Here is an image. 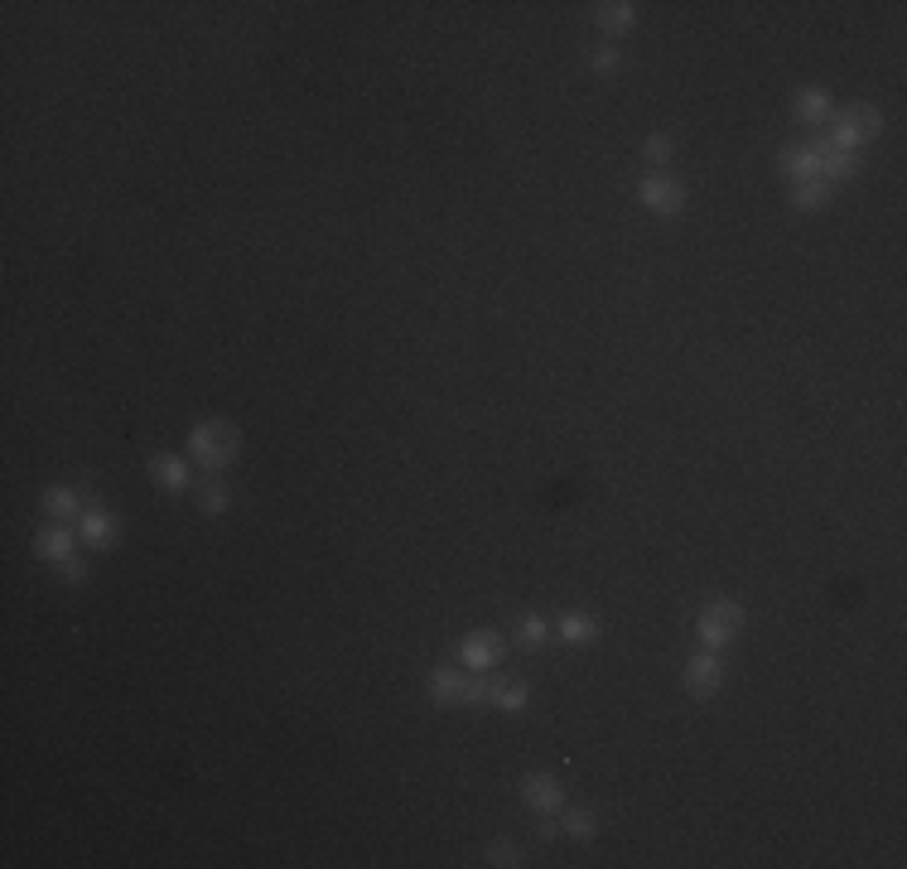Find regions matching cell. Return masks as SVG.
Instances as JSON below:
<instances>
[{
    "label": "cell",
    "instance_id": "obj_9",
    "mask_svg": "<svg viewBox=\"0 0 907 869\" xmlns=\"http://www.w3.org/2000/svg\"><path fill=\"white\" fill-rule=\"evenodd\" d=\"M503 657V638L497 633H473L463 642V666H473V672H487V666H497Z\"/></svg>",
    "mask_w": 907,
    "mask_h": 869
},
{
    "label": "cell",
    "instance_id": "obj_1",
    "mask_svg": "<svg viewBox=\"0 0 907 869\" xmlns=\"http://www.w3.org/2000/svg\"><path fill=\"white\" fill-rule=\"evenodd\" d=\"M237 449H242V435H237L232 421H203V425H194V435H188V455L212 473L227 469V464L237 459Z\"/></svg>",
    "mask_w": 907,
    "mask_h": 869
},
{
    "label": "cell",
    "instance_id": "obj_27",
    "mask_svg": "<svg viewBox=\"0 0 907 869\" xmlns=\"http://www.w3.org/2000/svg\"><path fill=\"white\" fill-rule=\"evenodd\" d=\"M58 575H63L68 585H82V580H87V565H82V561H68V565H58Z\"/></svg>",
    "mask_w": 907,
    "mask_h": 869
},
{
    "label": "cell",
    "instance_id": "obj_8",
    "mask_svg": "<svg viewBox=\"0 0 907 869\" xmlns=\"http://www.w3.org/2000/svg\"><path fill=\"white\" fill-rule=\"evenodd\" d=\"M34 546H39V556L49 565H68V561H78V537L68 527H49V531H39L34 537Z\"/></svg>",
    "mask_w": 907,
    "mask_h": 869
},
{
    "label": "cell",
    "instance_id": "obj_12",
    "mask_svg": "<svg viewBox=\"0 0 907 869\" xmlns=\"http://www.w3.org/2000/svg\"><path fill=\"white\" fill-rule=\"evenodd\" d=\"M44 512L63 522V517H82L87 507H82V493H78V488H63V483H58V488H49V493H44Z\"/></svg>",
    "mask_w": 907,
    "mask_h": 869
},
{
    "label": "cell",
    "instance_id": "obj_23",
    "mask_svg": "<svg viewBox=\"0 0 907 869\" xmlns=\"http://www.w3.org/2000/svg\"><path fill=\"white\" fill-rule=\"evenodd\" d=\"M517 638L527 642V648H541V642H545V623H541L536 614H527V618L517 623Z\"/></svg>",
    "mask_w": 907,
    "mask_h": 869
},
{
    "label": "cell",
    "instance_id": "obj_20",
    "mask_svg": "<svg viewBox=\"0 0 907 869\" xmlns=\"http://www.w3.org/2000/svg\"><path fill=\"white\" fill-rule=\"evenodd\" d=\"M198 503H203V512H208V517H218V512H227V503H232V493H227L222 479H212V483L198 488Z\"/></svg>",
    "mask_w": 907,
    "mask_h": 869
},
{
    "label": "cell",
    "instance_id": "obj_26",
    "mask_svg": "<svg viewBox=\"0 0 907 869\" xmlns=\"http://www.w3.org/2000/svg\"><path fill=\"white\" fill-rule=\"evenodd\" d=\"M613 68H618V49H608V44H603V49L594 54V73H613Z\"/></svg>",
    "mask_w": 907,
    "mask_h": 869
},
{
    "label": "cell",
    "instance_id": "obj_13",
    "mask_svg": "<svg viewBox=\"0 0 907 869\" xmlns=\"http://www.w3.org/2000/svg\"><path fill=\"white\" fill-rule=\"evenodd\" d=\"M497 686H503V681H497V676H487V672H473L469 681L459 686V700H463V706H487V700L497 696Z\"/></svg>",
    "mask_w": 907,
    "mask_h": 869
},
{
    "label": "cell",
    "instance_id": "obj_22",
    "mask_svg": "<svg viewBox=\"0 0 907 869\" xmlns=\"http://www.w3.org/2000/svg\"><path fill=\"white\" fill-rule=\"evenodd\" d=\"M830 112V97L820 88H811V92H802V97H796V116H802V121H820V116Z\"/></svg>",
    "mask_w": 907,
    "mask_h": 869
},
{
    "label": "cell",
    "instance_id": "obj_25",
    "mask_svg": "<svg viewBox=\"0 0 907 869\" xmlns=\"http://www.w3.org/2000/svg\"><path fill=\"white\" fill-rule=\"evenodd\" d=\"M487 860L512 869V865H521V855H517V845H512V840H497V845H487Z\"/></svg>",
    "mask_w": 907,
    "mask_h": 869
},
{
    "label": "cell",
    "instance_id": "obj_15",
    "mask_svg": "<svg viewBox=\"0 0 907 869\" xmlns=\"http://www.w3.org/2000/svg\"><path fill=\"white\" fill-rule=\"evenodd\" d=\"M555 633L565 638V642H594V638H599V623H594L589 614H565Z\"/></svg>",
    "mask_w": 907,
    "mask_h": 869
},
{
    "label": "cell",
    "instance_id": "obj_21",
    "mask_svg": "<svg viewBox=\"0 0 907 869\" xmlns=\"http://www.w3.org/2000/svg\"><path fill=\"white\" fill-rule=\"evenodd\" d=\"M527 696H531V690L521 686V681H507V686H497L493 706H497V710H507V715H517V710H527Z\"/></svg>",
    "mask_w": 907,
    "mask_h": 869
},
{
    "label": "cell",
    "instance_id": "obj_10",
    "mask_svg": "<svg viewBox=\"0 0 907 869\" xmlns=\"http://www.w3.org/2000/svg\"><path fill=\"white\" fill-rule=\"evenodd\" d=\"M82 541L87 546H112L116 541V517L106 507H87L82 512Z\"/></svg>",
    "mask_w": 907,
    "mask_h": 869
},
{
    "label": "cell",
    "instance_id": "obj_5",
    "mask_svg": "<svg viewBox=\"0 0 907 869\" xmlns=\"http://www.w3.org/2000/svg\"><path fill=\"white\" fill-rule=\"evenodd\" d=\"M521 797H527L531 812H545V816L565 806V788H560L551 773H527V778H521Z\"/></svg>",
    "mask_w": 907,
    "mask_h": 869
},
{
    "label": "cell",
    "instance_id": "obj_4",
    "mask_svg": "<svg viewBox=\"0 0 907 869\" xmlns=\"http://www.w3.org/2000/svg\"><path fill=\"white\" fill-rule=\"evenodd\" d=\"M830 150H835L830 140H806V146H786V150H782V174H786V180H796V184H802V180H816V174H820V160H826Z\"/></svg>",
    "mask_w": 907,
    "mask_h": 869
},
{
    "label": "cell",
    "instance_id": "obj_6",
    "mask_svg": "<svg viewBox=\"0 0 907 869\" xmlns=\"http://www.w3.org/2000/svg\"><path fill=\"white\" fill-rule=\"evenodd\" d=\"M720 686H724V666H720V657L700 652V657H690V662H686V690H690V696H714Z\"/></svg>",
    "mask_w": 907,
    "mask_h": 869
},
{
    "label": "cell",
    "instance_id": "obj_3",
    "mask_svg": "<svg viewBox=\"0 0 907 869\" xmlns=\"http://www.w3.org/2000/svg\"><path fill=\"white\" fill-rule=\"evenodd\" d=\"M637 198H642V204H647L652 213L671 218V213H680V208H686V184H676L671 174H642Z\"/></svg>",
    "mask_w": 907,
    "mask_h": 869
},
{
    "label": "cell",
    "instance_id": "obj_18",
    "mask_svg": "<svg viewBox=\"0 0 907 869\" xmlns=\"http://www.w3.org/2000/svg\"><path fill=\"white\" fill-rule=\"evenodd\" d=\"M459 676H454V666H435L429 672V696L439 700V706H449V700H459Z\"/></svg>",
    "mask_w": 907,
    "mask_h": 869
},
{
    "label": "cell",
    "instance_id": "obj_19",
    "mask_svg": "<svg viewBox=\"0 0 907 869\" xmlns=\"http://www.w3.org/2000/svg\"><path fill=\"white\" fill-rule=\"evenodd\" d=\"M826 194H830V184H826V180H820V174H816V180H802V184H796L792 204L811 213V208H820V204H826Z\"/></svg>",
    "mask_w": 907,
    "mask_h": 869
},
{
    "label": "cell",
    "instance_id": "obj_11",
    "mask_svg": "<svg viewBox=\"0 0 907 869\" xmlns=\"http://www.w3.org/2000/svg\"><path fill=\"white\" fill-rule=\"evenodd\" d=\"M840 121L854 130V140H874L883 130V112H878V106H869V102H859V106H850V112H840Z\"/></svg>",
    "mask_w": 907,
    "mask_h": 869
},
{
    "label": "cell",
    "instance_id": "obj_16",
    "mask_svg": "<svg viewBox=\"0 0 907 869\" xmlns=\"http://www.w3.org/2000/svg\"><path fill=\"white\" fill-rule=\"evenodd\" d=\"M560 831H565L570 840H594L599 821H594V812H584V806H570V812L560 816Z\"/></svg>",
    "mask_w": 907,
    "mask_h": 869
},
{
    "label": "cell",
    "instance_id": "obj_2",
    "mask_svg": "<svg viewBox=\"0 0 907 869\" xmlns=\"http://www.w3.org/2000/svg\"><path fill=\"white\" fill-rule=\"evenodd\" d=\"M700 642L705 648H724V642H734L738 638V628H744V609L729 599H720V604H710L705 614H700Z\"/></svg>",
    "mask_w": 907,
    "mask_h": 869
},
{
    "label": "cell",
    "instance_id": "obj_14",
    "mask_svg": "<svg viewBox=\"0 0 907 869\" xmlns=\"http://www.w3.org/2000/svg\"><path fill=\"white\" fill-rule=\"evenodd\" d=\"M854 170H859V160L850 150H830L826 160H820V180L826 184H840V180H854Z\"/></svg>",
    "mask_w": 907,
    "mask_h": 869
},
{
    "label": "cell",
    "instance_id": "obj_17",
    "mask_svg": "<svg viewBox=\"0 0 907 869\" xmlns=\"http://www.w3.org/2000/svg\"><path fill=\"white\" fill-rule=\"evenodd\" d=\"M632 20H637V5H628V0H613V5H599V29H608V34L628 29Z\"/></svg>",
    "mask_w": 907,
    "mask_h": 869
},
{
    "label": "cell",
    "instance_id": "obj_7",
    "mask_svg": "<svg viewBox=\"0 0 907 869\" xmlns=\"http://www.w3.org/2000/svg\"><path fill=\"white\" fill-rule=\"evenodd\" d=\"M150 473H154V483H160L164 493H184V488L194 483V469H188V459H179V455H154Z\"/></svg>",
    "mask_w": 907,
    "mask_h": 869
},
{
    "label": "cell",
    "instance_id": "obj_24",
    "mask_svg": "<svg viewBox=\"0 0 907 869\" xmlns=\"http://www.w3.org/2000/svg\"><path fill=\"white\" fill-rule=\"evenodd\" d=\"M642 160L666 164V160H671V140H666V136H647V140H642Z\"/></svg>",
    "mask_w": 907,
    "mask_h": 869
}]
</instances>
